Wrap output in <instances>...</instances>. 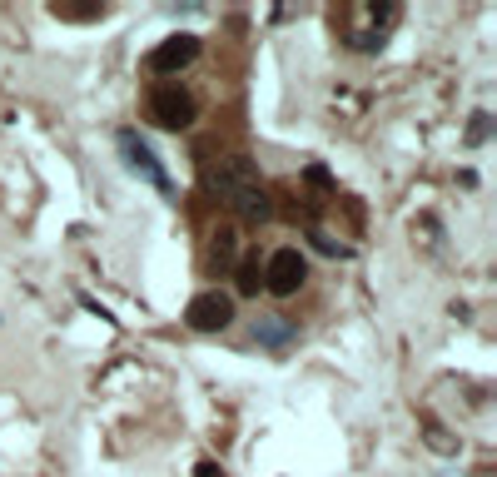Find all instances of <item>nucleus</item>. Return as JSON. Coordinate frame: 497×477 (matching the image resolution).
<instances>
[{"label":"nucleus","mask_w":497,"mask_h":477,"mask_svg":"<svg viewBox=\"0 0 497 477\" xmlns=\"http://www.w3.org/2000/svg\"><path fill=\"white\" fill-rule=\"evenodd\" d=\"M259 283H263V269H259V263H239V289H244V293H253V289H259Z\"/></svg>","instance_id":"obj_8"},{"label":"nucleus","mask_w":497,"mask_h":477,"mask_svg":"<svg viewBox=\"0 0 497 477\" xmlns=\"http://www.w3.org/2000/svg\"><path fill=\"white\" fill-rule=\"evenodd\" d=\"M253 333H259V343H269V348H283L293 338V328L283 323V318H273V313H263L259 318V328H253Z\"/></svg>","instance_id":"obj_7"},{"label":"nucleus","mask_w":497,"mask_h":477,"mask_svg":"<svg viewBox=\"0 0 497 477\" xmlns=\"http://www.w3.org/2000/svg\"><path fill=\"white\" fill-rule=\"evenodd\" d=\"M144 110H150V120L164 124V130H184V124H194V100H189L174 80L154 84V90L144 94Z\"/></svg>","instance_id":"obj_2"},{"label":"nucleus","mask_w":497,"mask_h":477,"mask_svg":"<svg viewBox=\"0 0 497 477\" xmlns=\"http://www.w3.org/2000/svg\"><path fill=\"white\" fill-rule=\"evenodd\" d=\"M120 150H124V159H130V169H134V174H144L154 189H160V194H169V174L160 169V159H154V150L140 140V134H134V130H124V134H120Z\"/></svg>","instance_id":"obj_3"},{"label":"nucleus","mask_w":497,"mask_h":477,"mask_svg":"<svg viewBox=\"0 0 497 477\" xmlns=\"http://www.w3.org/2000/svg\"><path fill=\"white\" fill-rule=\"evenodd\" d=\"M199 55V40L194 35H169L160 50H154L150 60H144V65L154 70V75H169V70H179V65H189V60Z\"/></svg>","instance_id":"obj_6"},{"label":"nucleus","mask_w":497,"mask_h":477,"mask_svg":"<svg viewBox=\"0 0 497 477\" xmlns=\"http://www.w3.org/2000/svg\"><path fill=\"white\" fill-rule=\"evenodd\" d=\"M209 184L219 189V199H224L234 214H244V219L269 214V199H263L259 179H253V169L244 164V159H219V164L209 169Z\"/></svg>","instance_id":"obj_1"},{"label":"nucleus","mask_w":497,"mask_h":477,"mask_svg":"<svg viewBox=\"0 0 497 477\" xmlns=\"http://www.w3.org/2000/svg\"><path fill=\"white\" fill-rule=\"evenodd\" d=\"M263 273H269L263 283H269L273 293H293V289L303 283V273H309V263H303L299 249H279L269 263H263Z\"/></svg>","instance_id":"obj_4"},{"label":"nucleus","mask_w":497,"mask_h":477,"mask_svg":"<svg viewBox=\"0 0 497 477\" xmlns=\"http://www.w3.org/2000/svg\"><path fill=\"white\" fill-rule=\"evenodd\" d=\"M199 477H224V472H219L214 462H199Z\"/></svg>","instance_id":"obj_10"},{"label":"nucleus","mask_w":497,"mask_h":477,"mask_svg":"<svg viewBox=\"0 0 497 477\" xmlns=\"http://www.w3.org/2000/svg\"><path fill=\"white\" fill-rule=\"evenodd\" d=\"M189 328H199V333H209V328H224L229 318H234V299L229 293H199V299H189Z\"/></svg>","instance_id":"obj_5"},{"label":"nucleus","mask_w":497,"mask_h":477,"mask_svg":"<svg viewBox=\"0 0 497 477\" xmlns=\"http://www.w3.org/2000/svg\"><path fill=\"white\" fill-rule=\"evenodd\" d=\"M55 15H70V20H90V15H100V5H55Z\"/></svg>","instance_id":"obj_9"}]
</instances>
